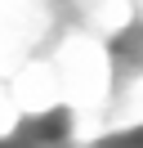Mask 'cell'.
<instances>
[{"instance_id":"3","label":"cell","mask_w":143,"mask_h":148,"mask_svg":"<svg viewBox=\"0 0 143 148\" xmlns=\"http://www.w3.org/2000/svg\"><path fill=\"white\" fill-rule=\"evenodd\" d=\"M5 81H9V94H14V108L22 112V121H45L54 112H63V90H58V72H54L49 54L18 63Z\"/></svg>"},{"instance_id":"6","label":"cell","mask_w":143,"mask_h":148,"mask_svg":"<svg viewBox=\"0 0 143 148\" xmlns=\"http://www.w3.org/2000/svg\"><path fill=\"white\" fill-rule=\"evenodd\" d=\"M27 148H67L63 139H36V144H27Z\"/></svg>"},{"instance_id":"2","label":"cell","mask_w":143,"mask_h":148,"mask_svg":"<svg viewBox=\"0 0 143 148\" xmlns=\"http://www.w3.org/2000/svg\"><path fill=\"white\" fill-rule=\"evenodd\" d=\"M63 27L67 14L58 0H0V76L45 54Z\"/></svg>"},{"instance_id":"4","label":"cell","mask_w":143,"mask_h":148,"mask_svg":"<svg viewBox=\"0 0 143 148\" xmlns=\"http://www.w3.org/2000/svg\"><path fill=\"white\" fill-rule=\"evenodd\" d=\"M103 135H107V144L143 135V67L116 63L112 90L103 99Z\"/></svg>"},{"instance_id":"5","label":"cell","mask_w":143,"mask_h":148,"mask_svg":"<svg viewBox=\"0 0 143 148\" xmlns=\"http://www.w3.org/2000/svg\"><path fill=\"white\" fill-rule=\"evenodd\" d=\"M22 130V112L14 108V94H9V81L0 76V144H9V139Z\"/></svg>"},{"instance_id":"1","label":"cell","mask_w":143,"mask_h":148,"mask_svg":"<svg viewBox=\"0 0 143 148\" xmlns=\"http://www.w3.org/2000/svg\"><path fill=\"white\" fill-rule=\"evenodd\" d=\"M45 54H49L54 72H58L63 112H103V99L112 90V72H116L112 49L67 23Z\"/></svg>"},{"instance_id":"7","label":"cell","mask_w":143,"mask_h":148,"mask_svg":"<svg viewBox=\"0 0 143 148\" xmlns=\"http://www.w3.org/2000/svg\"><path fill=\"white\" fill-rule=\"evenodd\" d=\"M103 148H134L130 139H116V144H103Z\"/></svg>"}]
</instances>
